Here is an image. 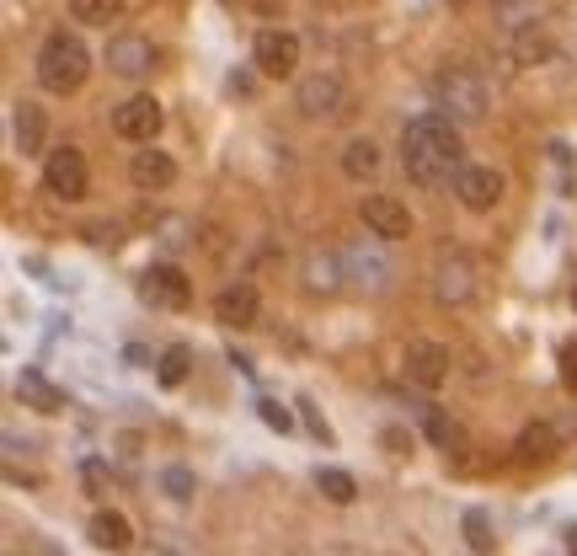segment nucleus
I'll return each mask as SVG.
<instances>
[{
  "instance_id": "obj_1",
  "label": "nucleus",
  "mask_w": 577,
  "mask_h": 556,
  "mask_svg": "<svg viewBox=\"0 0 577 556\" xmlns=\"http://www.w3.org/2000/svg\"><path fill=\"white\" fill-rule=\"evenodd\" d=\"M401 161H407V177L417 182V188H444V182H460V172H465L460 123H449L444 113L412 118L407 134H401Z\"/></svg>"
},
{
  "instance_id": "obj_2",
  "label": "nucleus",
  "mask_w": 577,
  "mask_h": 556,
  "mask_svg": "<svg viewBox=\"0 0 577 556\" xmlns=\"http://www.w3.org/2000/svg\"><path fill=\"white\" fill-rule=\"evenodd\" d=\"M86 75H91V54H86V43L75 38V33H54V38L38 49V86L54 91V97L81 91Z\"/></svg>"
},
{
  "instance_id": "obj_3",
  "label": "nucleus",
  "mask_w": 577,
  "mask_h": 556,
  "mask_svg": "<svg viewBox=\"0 0 577 556\" xmlns=\"http://www.w3.org/2000/svg\"><path fill=\"white\" fill-rule=\"evenodd\" d=\"M433 97H439V113L449 123H481V118H487V86H481V75L465 70V65L439 70Z\"/></svg>"
},
{
  "instance_id": "obj_4",
  "label": "nucleus",
  "mask_w": 577,
  "mask_h": 556,
  "mask_svg": "<svg viewBox=\"0 0 577 556\" xmlns=\"http://www.w3.org/2000/svg\"><path fill=\"white\" fill-rule=\"evenodd\" d=\"M43 188H49L54 198H65V204H81V198L91 193V166L75 145H59L43 156Z\"/></svg>"
},
{
  "instance_id": "obj_5",
  "label": "nucleus",
  "mask_w": 577,
  "mask_h": 556,
  "mask_svg": "<svg viewBox=\"0 0 577 556\" xmlns=\"http://www.w3.org/2000/svg\"><path fill=\"white\" fill-rule=\"evenodd\" d=\"M139 295H145L155 311H187V305H193V278H187L177 262H150L145 278H139Z\"/></svg>"
},
{
  "instance_id": "obj_6",
  "label": "nucleus",
  "mask_w": 577,
  "mask_h": 556,
  "mask_svg": "<svg viewBox=\"0 0 577 556\" xmlns=\"http://www.w3.org/2000/svg\"><path fill=\"white\" fill-rule=\"evenodd\" d=\"M252 59H257V70L268 75V81H289V75L300 70V38H294L289 27H262Z\"/></svg>"
},
{
  "instance_id": "obj_7",
  "label": "nucleus",
  "mask_w": 577,
  "mask_h": 556,
  "mask_svg": "<svg viewBox=\"0 0 577 556\" xmlns=\"http://www.w3.org/2000/svg\"><path fill=\"white\" fill-rule=\"evenodd\" d=\"M358 220H364V230L380 236V241H407L412 236V209L391 193H369L364 204H358Z\"/></svg>"
},
{
  "instance_id": "obj_8",
  "label": "nucleus",
  "mask_w": 577,
  "mask_h": 556,
  "mask_svg": "<svg viewBox=\"0 0 577 556\" xmlns=\"http://www.w3.org/2000/svg\"><path fill=\"white\" fill-rule=\"evenodd\" d=\"M161 123H166L161 102L145 97V91L113 107V134H118V139H129V145H150V139L161 134Z\"/></svg>"
},
{
  "instance_id": "obj_9",
  "label": "nucleus",
  "mask_w": 577,
  "mask_h": 556,
  "mask_svg": "<svg viewBox=\"0 0 577 556\" xmlns=\"http://www.w3.org/2000/svg\"><path fill=\"white\" fill-rule=\"evenodd\" d=\"M342 102H348V86H342V75H337V70L300 75V91H294V107H300L305 118H332V113H342Z\"/></svg>"
},
{
  "instance_id": "obj_10",
  "label": "nucleus",
  "mask_w": 577,
  "mask_h": 556,
  "mask_svg": "<svg viewBox=\"0 0 577 556\" xmlns=\"http://www.w3.org/2000/svg\"><path fill=\"white\" fill-rule=\"evenodd\" d=\"M433 295L439 305H471L476 300V262L465 252H444L433 268Z\"/></svg>"
},
{
  "instance_id": "obj_11",
  "label": "nucleus",
  "mask_w": 577,
  "mask_h": 556,
  "mask_svg": "<svg viewBox=\"0 0 577 556\" xmlns=\"http://www.w3.org/2000/svg\"><path fill=\"white\" fill-rule=\"evenodd\" d=\"M449 348L444 343H428V337H412L407 343V359H401V369H407L412 385H423V391H439V385L449 380Z\"/></svg>"
},
{
  "instance_id": "obj_12",
  "label": "nucleus",
  "mask_w": 577,
  "mask_h": 556,
  "mask_svg": "<svg viewBox=\"0 0 577 556\" xmlns=\"http://www.w3.org/2000/svg\"><path fill=\"white\" fill-rule=\"evenodd\" d=\"M455 193H460V204L471 209V214H487V209L503 204L508 182H503V172H497V166H465L460 182H455Z\"/></svg>"
},
{
  "instance_id": "obj_13",
  "label": "nucleus",
  "mask_w": 577,
  "mask_h": 556,
  "mask_svg": "<svg viewBox=\"0 0 577 556\" xmlns=\"http://www.w3.org/2000/svg\"><path fill=\"white\" fill-rule=\"evenodd\" d=\"M107 70L123 75V81H139V75H150V70H155V43L139 38V33L107 38Z\"/></svg>"
},
{
  "instance_id": "obj_14",
  "label": "nucleus",
  "mask_w": 577,
  "mask_h": 556,
  "mask_svg": "<svg viewBox=\"0 0 577 556\" xmlns=\"http://www.w3.org/2000/svg\"><path fill=\"white\" fill-rule=\"evenodd\" d=\"M257 316H262V295L252 284H225L220 295H214V321L230 332H246V327H257Z\"/></svg>"
},
{
  "instance_id": "obj_15",
  "label": "nucleus",
  "mask_w": 577,
  "mask_h": 556,
  "mask_svg": "<svg viewBox=\"0 0 577 556\" xmlns=\"http://www.w3.org/2000/svg\"><path fill=\"white\" fill-rule=\"evenodd\" d=\"M129 182L139 193H161L177 182V161L166 156V150H134V161H129Z\"/></svg>"
},
{
  "instance_id": "obj_16",
  "label": "nucleus",
  "mask_w": 577,
  "mask_h": 556,
  "mask_svg": "<svg viewBox=\"0 0 577 556\" xmlns=\"http://www.w3.org/2000/svg\"><path fill=\"white\" fill-rule=\"evenodd\" d=\"M342 273H348L358 289H374V295H380V289L391 284V278H385L391 268H385V262L369 252V246H348V252H342Z\"/></svg>"
},
{
  "instance_id": "obj_17",
  "label": "nucleus",
  "mask_w": 577,
  "mask_h": 556,
  "mask_svg": "<svg viewBox=\"0 0 577 556\" xmlns=\"http://www.w3.org/2000/svg\"><path fill=\"white\" fill-rule=\"evenodd\" d=\"M91 546H102V551H129V546H134L129 519H123L118 508H97V514H91Z\"/></svg>"
},
{
  "instance_id": "obj_18",
  "label": "nucleus",
  "mask_w": 577,
  "mask_h": 556,
  "mask_svg": "<svg viewBox=\"0 0 577 556\" xmlns=\"http://www.w3.org/2000/svg\"><path fill=\"white\" fill-rule=\"evenodd\" d=\"M551 33H545L540 22H524L519 33H513V65H545V59H551Z\"/></svg>"
},
{
  "instance_id": "obj_19",
  "label": "nucleus",
  "mask_w": 577,
  "mask_h": 556,
  "mask_svg": "<svg viewBox=\"0 0 577 556\" xmlns=\"http://www.w3.org/2000/svg\"><path fill=\"white\" fill-rule=\"evenodd\" d=\"M342 257L332 252H310L305 257V284H310V295H332V289H342Z\"/></svg>"
},
{
  "instance_id": "obj_20",
  "label": "nucleus",
  "mask_w": 577,
  "mask_h": 556,
  "mask_svg": "<svg viewBox=\"0 0 577 556\" xmlns=\"http://www.w3.org/2000/svg\"><path fill=\"white\" fill-rule=\"evenodd\" d=\"M556 428L551 423H524L519 434V460H529V466H545V460H556Z\"/></svg>"
},
{
  "instance_id": "obj_21",
  "label": "nucleus",
  "mask_w": 577,
  "mask_h": 556,
  "mask_svg": "<svg viewBox=\"0 0 577 556\" xmlns=\"http://www.w3.org/2000/svg\"><path fill=\"white\" fill-rule=\"evenodd\" d=\"M342 172L353 182H369L380 172V145H374V139H348V145H342Z\"/></svg>"
},
{
  "instance_id": "obj_22",
  "label": "nucleus",
  "mask_w": 577,
  "mask_h": 556,
  "mask_svg": "<svg viewBox=\"0 0 577 556\" xmlns=\"http://www.w3.org/2000/svg\"><path fill=\"white\" fill-rule=\"evenodd\" d=\"M17 391H22V401H33L38 412H65V391L59 385H49L38 375V369H27V375L17 380Z\"/></svg>"
},
{
  "instance_id": "obj_23",
  "label": "nucleus",
  "mask_w": 577,
  "mask_h": 556,
  "mask_svg": "<svg viewBox=\"0 0 577 556\" xmlns=\"http://www.w3.org/2000/svg\"><path fill=\"white\" fill-rule=\"evenodd\" d=\"M43 134H49V123H43V107L17 102V150L38 156V150H43Z\"/></svg>"
},
{
  "instance_id": "obj_24",
  "label": "nucleus",
  "mask_w": 577,
  "mask_h": 556,
  "mask_svg": "<svg viewBox=\"0 0 577 556\" xmlns=\"http://www.w3.org/2000/svg\"><path fill=\"white\" fill-rule=\"evenodd\" d=\"M417 417H423V434H428L433 450H455V444H460V423L444 407H423Z\"/></svg>"
},
{
  "instance_id": "obj_25",
  "label": "nucleus",
  "mask_w": 577,
  "mask_h": 556,
  "mask_svg": "<svg viewBox=\"0 0 577 556\" xmlns=\"http://www.w3.org/2000/svg\"><path fill=\"white\" fill-rule=\"evenodd\" d=\"M316 487H321V498L337 503V508H348V503L358 498V482H353L348 471H337V466H321V471H316Z\"/></svg>"
},
{
  "instance_id": "obj_26",
  "label": "nucleus",
  "mask_w": 577,
  "mask_h": 556,
  "mask_svg": "<svg viewBox=\"0 0 577 556\" xmlns=\"http://www.w3.org/2000/svg\"><path fill=\"white\" fill-rule=\"evenodd\" d=\"M187 369H193V348H187V343H171L161 359H155V380H161V385H182Z\"/></svg>"
},
{
  "instance_id": "obj_27",
  "label": "nucleus",
  "mask_w": 577,
  "mask_h": 556,
  "mask_svg": "<svg viewBox=\"0 0 577 556\" xmlns=\"http://www.w3.org/2000/svg\"><path fill=\"white\" fill-rule=\"evenodd\" d=\"M465 546H471L476 556H487V551H497V535H492V519L481 514V508H471L465 514Z\"/></svg>"
},
{
  "instance_id": "obj_28",
  "label": "nucleus",
  "mask_w": 577,
  "mask_h": 556,
  "mask_svg": "<svg viewBox=\"0 0 577 556\" xmlns=\"http://www.w3.org/2000/svg\"><path fill=\"white\" fill-rule=\"evenodd\" d=\"M70 11L81 22H113L118 11H123V0H70Z\"/></svg>"
},
{
  "instance_id": "obj_29",
  "label": "nucleus",
  "mask_w": 577,
  "mask_h": 556,
  "mask_svg": "<svg viewBox=\"0 0 577 556\" xmlns=\"http://www.w3.org/2000/svg\"><path fill=\"white\" fill-rule=\"evenodd\" d=\"M257 417L273 428V434H289V428H294V412L284 407V401H273V396H262V401H257Z\"/></svg>"
},
{
  "instance_id": "obj_30",
  "label": "nucleus",
  "mask_w": 577,
  "mask_h": 556,
  "mask_svg": "<svg viewBox=\"0 0 577 556\" xmlns=\"http://www.w3.org/2000/svg\"><path fill=\"white\" fill-rule=\"evenodd\" d=\"M161 487H166V498L187 503V498H193V471H187V466H166L161 471Z\"/></svg>"
},
{
  "instance_id": "obj_31",
  "label": "nucleus",
  "mask_w": 577,
  "mask_h": 556,
  "mask_svg": "<svg viewBox=\"0 0 577 556\" xmlns=\"http://www.w3.org/2000/svg\"><path fill=\"white\" fill-rule=\"evenodd\" d=\"M81 476H86V487H91V492H102V487H107V466H102V460H86Z\"/></svg>"
},
{
  "instance_id": "obj_32",
  "label": "nucleus",
  "mask_w": 577,
  "mask_h": 556,
  "mask_svg": "<svg viewBox=\"0 0 577 556\" xmlns=\"http://www.w3.org/2000/svg\"><path fill=\"white\" fill-rule=\"evenodd\" d=\"M561 380H567V391L577 396V348H567V353H561Z\"/></svg>"
},
{
  "instance_id": "obj_33",
  "label": "nucleus",
  "mask_w": 577,
  "mask_h": 556,
  "mask_svg": "<svg viewBox=\"0 0 577 556\" xmlns=\"http://www.w3.org/2000/svg\"><path fill=\"white\" fill-rule=\"evenodd\" d=\"M300 407H305V423H310V434H316V439H332V428H326L321 417H316V407H310V401H300Z\"/></svg>"
},
{
  "instance_id": "obj_34",
  "label": "nucleus",
  "mask_w": 577,
  "mask_h": 556,
  "mask_svg": "<svg viewBox=\"0 0 577 556\" xmlns=\"http://www.w3.org/2000/svg\"><path fill=\"white\" fill-rule=\"evenodd\" d=\"M385 444H391V455H407V434H401V428H385Z\"/></svg>"
},
{
  "instance_id": "obj_35",
  "label": "nucleus",
  "mask_w": 577,
  "mask_h": 556,
  "mask_svg": "<svg viewBox=\"0 0 577 556\" xmlns=\"http://www.w3.org/2000/svg\"><path fill=\"white\" fill-rule=\"evenodd\" d=\"M257 11H284V0H252Z\"/></svg>"
},
{
  "instance_id": "obj_36",
  "label": "nucleus",
  "mask_w": 577,
  "mask_h": 556,
  "mask_svg": "<svg viewBox=\"0 0 577 556\" xmlns=\"http://www.w3.org/2000/svg\"><path fill=\"white\" fill-rule=\"evenodd\" d=\"M567 551L577 556V524H572V530H567Z\"/></svg>"
},
{
  "instance_id": "obj_37",
  "label": "nucleus",
  "mask_w": 577,
  "mask_h": 556,
  "mask_svg": "<svg viewBox=\"0 0 577 556\" xmlns=\"http://www.w3.org/2000/svg\"><path fill=\"white\" fill-rule=\"evenodd\" d=\"M572 311H577V273H572Z\"/></svg>"
},
{
  "instance_id": "obj_38",
  "label": "nucleus",
  "mask_w": 577,
  "mask_h": 556,
  "mask_svg": "<svg viewBox=\"0 0 577 556\" xmlns=\"http://www.w3.org/2000/svg\"><path fill=\"white\" fill-rule=\"evenodd\" d=\"M455 6H465V0H455Z\"/></svg>"
}]
</instances>
